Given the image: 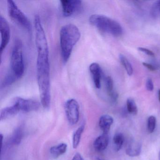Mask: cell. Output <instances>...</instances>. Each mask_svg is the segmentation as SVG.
Masks as SVG:
<instances>
[{
  "instance_id": "cell-1",
  "label": "cell",
  "mask_w": 160,
  "mask_h": 160,
  "mask_svg": "<svg viewBox=\"0 0 160 160\" xmlns=\"http://www.w3.org/2000/svg\"><path fill=\"white\" fill-rule=\"evenodd\" d=\"M35 44L37 51L36 76L41 103L48 108L51 102V82L49 49L45 32L39 15L34 17Z\"/></svg>"
},
{
  "instance_id": "cell-2",
  "label": "cell",
  "mask_w": 160,
  "mask_h": 160,
  "mask_svg": "<svg viewBox=\"0 0 160 160\" xmlns=\"http://www.w3.org/2000/svg\"><path fill=\"white\" fill-rule=\"evenodd\" d=\"M25 72L23 43L19 38L15 39L11 51L10 69L1 83V89L12 85L21 78Z\"/></svg>"
},
{
  "instance_id": "cell-3",
  "label": "cell",
  "mask_w": 160,
  "mask_h": 160,
  "mask_svg": "<svg viewBox=\"0 0 160 160\" xmlns=\"http://www.w3.org/2000/svg\"><path fill=\"white\" fill-rule=\"evenodd\" d=\"M81 37L78 28L72 24L63 26L60 31V46L62 58L64 63L69 60L75 46Z\"/></svg>"
},
{
  "instance_id": "cell-4",
  "label": "cell",
  "mask_w": 160,
  "mask_h": 160,
  "mask_svg": "<svg viewBox=\"0 0 160 160\" xmlns=\"http://www.w3.org/2000/svg\"><path fill=\"white\" fill-rule=\"evenodd\" d=\"M90 23L100 31L114 37H118L123 33L121 25L116 20L105 15H92L89 18Z\"/></svg>"
},
{
  "instance_id": "cell-5",
  "label": "cell",
  "mask_w": 160,
  "mask_h": 160,
  "mask_svg": "<svg viewBox=\"0 0 160 160\" xmlns=\"http://www.w3.org/2000/svg\"><path fill=\"white\" fill-rule=\"evenodd\" d=\"M7 3L8 14L10 17L23 28L28 31H31L32 25L29 19L18 8L15 2L12 0H8Z\"/></svg>"
},
{
  "instance_id": "cell-6",
  "label": "cell",
  "mask_w": 160,
  "mask_h": 160,
  "mask_svg": "<svg viewBox=\"0 0 160 160\" xmlns=\"http://www.w3.org/2000/svg\"><path fill=\"white\" fill-rule=\"evenodd\" d=\"M60 2L62 15L66 17L78 13L82 9V2L80 0H61Z\"/></svg>"
},
{
  "instance_id": "cell-7",
  "label": "cell",
  "mask_w": 160,
  "mask_h": 160,
  "mask_svg": "<svg viewBox=\"0 0 160 160\" xmlns=\"http://www.w3.org/2000/svg\"><path fill=\"white\" fill-rule=\"evenodd\" d=\"M13 105L18 111L28 112L38 110L40 104L37 101L32 99H27L21 97H16L14 100Z\"/></svg>"
},
{
  "instance_id": "cell-8",
  "label": "cell",
  "mask_w": 160,
  "mask_h": 160,
  "mask_svg": "<svg viewBox=\"0 0 160 160\" xmlns=\"http://www.w3.org/2000/svg\"><path fill=\"white\" fill-rule=\"evenodd\" d=\"M65 110L69 122L72 124L77 123L79 118V106L76 100L71 99L65 102Z\"/></svg>"
},
{
  "instance_id": "cell-9",
  "label": "cell",
  "mask_w": 160,
  "mask_h": 160,
  "mask_svg": "<svg viewBox=\"0 0 160 160\" xmlns=\"http://www.w3.org/2000/svg\"><path fill=\"white\" fill-rule=\"evenodd\" d=\"M0 31H1V43L0 53L2 54L11 39V29L8 21L2 15L0 16Z\"/></svg>"
},
{
  "instance_id": "cell-10",
  "label": "cell",
  "mask_w": 160,
  "mask_h": 160,
  "mask_svg": "<svg viewBox=\"0 0 160 160\" xmlns=\"http://www.w3.org/2000/svg\"><path fill=\"white\" fill-rule=\"evenodd\" d=\"M89 69L94 86L96 88L100 89L102 76V71L101 66L97 62H92L90 65Z\"/></svg>"
},
{
  "instance_id": "cell-11",
  "label": "cell",
  "mask_w": 160,
  "mask_h": 160,
  "mask_svg": "<svg viewBox=\"0 0 160 160\" xmlns=\"http://www.w3.org/2000/svg\"><path fill=\"white\" fill-rule=\"evenodd\" d=\"M105 88L110 100L115 102L118 100V94L114 90V82L112 78L107 76L104 79Z\"/></svg>"
},
{
  "instance_id": "cell-12",
  "label": "cell",
  "mask_w": 160,
  "mask_h": 160,
  "mask_svg": "<svg viewBox=\"0 0 160 160\" xmlns=\"http://www.w3.org/2000/svg\"><path fill=\"white\" fill-rule=\"evenodd\" d=\"M141 151V145L139 142L134 140L130 141L126 148V153L131 157L139 155Z\"/></svg>"
},
{
  "instance_id": "cell-13",
  "label": "cell",
  "mask_w": 160,
  "mask_h": 160,
  "mask_svg": "<svg viewBox=\"0 0 160 160\" xmlns=\"http://www.w3.org/2000/svg\"><path fill=\"white\" fill-rule=\"evenodd\" d=\"M109 138L107 134L103 133L98 137L95 139L93 143V146L96 150L102 151L106 149L108 146Z\"/></svg>"
},
{
  "instance_id": "cell-14",
  "label": "cell",
  "mask_w": 160,
  "mask_h": 160,
  "mask_svg": "<svg viewBox=\"0 0 160 160\" xmlns=\"http://www.w3.org/2000/svg\"><path fill=\"white\" fill-rule=\"evenodd\" d=\"M113 123V118L108 115L102 116L99 120V126L103 133L108 134Z\"/></svg>"
},
{
  "instance_id": "cell-15",
  "label": "cell",
  "mask_w": 160,
  "mask_h": 160,
  "mask_svg": "<svg viewBox=\"0 0 160 160\" xmlns=\"http://www.w3.org/2000/svg\"><path fill=\"white\" fill-rule=\"evenodd\" d=\"M18 112H19L18 110L13 104L10 106L5 108L2 110L1 112V115H0L1 120L11 118L16 115Z\"/></svg>"
},
{
  "instance_id": "cell-16",
  "label": "cell",
  "mask_w": 160,
  "mask_h": 160,
  "mask_svg": "<svg viewBox=\"0 0 160 160\" xmlns=\"http://www.w3.org/2000/svg\"><path fill=\"white\" fill-rule=\"evenodd\" d=\"M67 146L65 143H62L57 146H53L50 148V151L51 155L58 158L59 156L64 154L67 150Z\"/></svg>"
},
{
  "instance_id": "cell-17",
  "label": "cell",
  "mask_w": 160,
  "mask_h": 160,
  "mask_svg": "<svg viewBox=\"0 0 160 160\" xmlns=\"http://www.w3.org/2000/svg\"><path fill=\"white\" fill-rule=\"evenodd\" d=\"M119 58L121 63L124 67L127 74L129 76H132L133 72V70L131 62L128 60L127 58L122 54H120L119 56Z\"/></svg>"
},
{
  "instance_id": "cell-18",
  "label": "cell",
  "mask_w": 160,
  "mask_h": 160,
  "mask_svg": "<svg viewBox=\"0 0 160 160\" xmlns=\"http://www.w3.org/2000/svg\"><path fill=\"white\" fill-rule=\"evenodd\" d=\"M124 141V136L121 133L116 134L113 138V145L116 151H118L121 149Z\"/></svg>"
},
{
  "instance_id": "cell-19",
  "label": "cell",
  "mask_w": 160,
  "mask_h": 160,
  "mask_svg": "<svg viewBox=\"0 0 160 160\" xmlns=\"http://www.w3.org/2000/svg\"><path fill=\"white\" fill-rule=\"evenodd\" d=\"M84 129V126L82 125L75 132L73 136V147L74 148H76L78 147Z\"/></svg>"
},
{
  "instance_id": "cell-20",
  "label": "cell",
  "mask_w": 160,
  "mask_h": 160,
  "mask_svg": "<svg viewBox=\"0 0 160 160\" xmlns=\"http://www.w3.org/2000/svg\"><path fill=\"white\" fill-rule=\"evenodd\" d=\"M126 107L127 111L132 115H136L138 113V108L133 99L128 98L126 101Z\"/></svg>"
},
{
  "instance_id": "cell-21",
  "label": "cell",
  "mask_w": 160,
  "mask_h": 160,
  "mask_svg": "<svg viewBox=\"0 0 160 160\" xmlns=\"http://www.w3.org/2000/svg\"><path fill=\"white\" fill-rule=\"evenodd\" d=\"M23 137V132L21 128H18L15 131L12 137V141L13 144L15 145H18L20 144Z\"/></svg>"
},
{
  "instance_id": "cell-22",
  "label": "cell",
  "mask_w": 160,
  "mask_h": 160,
  "mask_svg": "<svg viewBox=\"0 0 160 160\" xmlns=\"http://www.w3.org/2000/svg\"><path fill=\"white\" fill-rule=\"evenodd\" d=\"M156 119L154 116H151L149 117L148 120L147 127L149 133H152L154 132L156 127Z\"/></svg>"
},
{
  "instance_id": "cell-23",
  "label": "cell",
  "mask_w": 160,
  "mask_h": 160,
  "mask_svg": "<svg viewBox=\"0 0 160 160\" xmlns=\"http://www.w3.org/2000/svg\"><path fill=\"white\" fill-rule=\"evenodd\" d=\"M152 13L153 15L160 14V1L155 2L152 7Z\"/></svg>"
},
{
  "instance_id": "cell-24",
  "label": "cell",
  "mask_w": 160,
  "mask_h": 160,
  "mask_svg": "<svg viewBox=\"0 0 160 160\" xmlns=\"http://www.w3.org/2000/svg\"><path fill=\"white\" fill-rule=\"evenodd\" d=\"M138 49L140 52L144 53V54L147 55V56H150V57H154L155 56L153 52H152V51L150 50V49H148V48H145L139 47L138 48Z\"/></svg>"
},
{
  "instance_id": "cell-25",
  "label": "cell",
  "mask_w": 160,
  "mask_h": 160,
  "mask_svg": "<svg viewBox=\"0 0 160 160\" xmlns=\"http://www.w3.org/2000/svg\"><path fill=\"white\" fill-rule=\"evenodd\" d=\"M146 87L148 91L152 92L154 89V85L151 78H148L146 80Z\"/></svg>"
},
{
  "instance_id": "cell-26",
  "label": "cell",
  "mask_w": 160,
  "mask_h": 160,
  "mask_svg": "<svg viewBox=\"0 0 160 160\" xmlns=\"http://www.w3.org/2000/svg\"><path fill=\"white\" fill-rule=\"evenodd\" d=\"M142 64L144 67H146L147 69L149 70L151 72H155V71H157V67H155L154 65L151 64V63H148L147 62H143Z\"/></svg>"
},
{
  "instance_id": "cell-27",
  "label": "cell",
  "mask_w": 160,
  "mask_h": 160,
  "mask_svg": "<svg viewBox=\"0 0 160 160\" xmlns=\"http://www.w3.org/2000/svg\"><path fill=\"white\" fill-rule=\"evenodd\" d=\"M72 160H84L81 155L79 153H77L75 154L73 157Z\"/></svg>"
},
{
  "instance_id": "cell-28",
  "label": "cell",
  "mask_w": 160,
  "mask_h": 160,
  "mask_svg": "<svg viewBox=\"0 0 160 160\" xmlns=\"http://www.w3.org/2000/svg\"><path fill=\"white\" fill-rule=\"evenodd\" d=\"M158 99H159V102H160V89L158 91Z\"/></svg>"
}]
</instances>
